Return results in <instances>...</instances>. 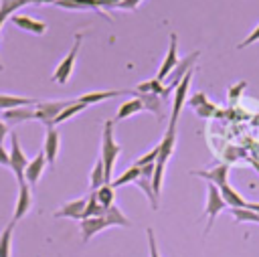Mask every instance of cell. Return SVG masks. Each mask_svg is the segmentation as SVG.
Instances as JSON below:
<instances>
[{
	"mask_svg": "<svg viewBox=\"0 0 259 257\" xmlns=\"http://www.w3.org/2000/svg\"><path fill=\"white\" fill-rule=\"evenodd\" d=\"M26 4H28V0H0V28L18 8H22Z\"/></svg>",
	"mask_w": 259,
	"mask_h": 257,
	"instance_id": "cell-22",
	"label": "cell"
},
{
	"mask_svg": "<svg viewBox=\"0 0 259 257\" xmlns=\"http://www.w3.org/2000/svg\"><path fill=\"white\" fill-rule=\"evenodd\" d=\"M103 217H105V221L109 223V227H113V225H115V227H130V225H132V223H130V219H127V217H125V215H123L115 204L107 206Z\"/></svg>",
	"mask_w": 259,
	"mask_h": 257,
	"instance_id": "cell-23",
	"label": "cell"
},
{
	"mask_svg": "<svg viewBox=\"0 0 259 257\" xmlns=\"http://www.w3.org/2000/svg\"><path fill=\"white\" fill-rule=\"evenodd\" d=\"M117 95H136V91H125V89H111V91H91V93H85V95H79L77 99L85 105H91V103H99V101H105V99H111V97H117Z\"/></svg>",
	"mask_w": 259,
	"mask_h": 257,
	"instance_id": "cell-16",
	"label": "cell"
},
{
	"mask_svg": "<svg viewBox=\"0 0 259 257\" xmlns=\"http://www.w3.org/2000/svg\"><path fill=\"white\" fill-rule=\"evenodd\" d=\"M140 2H142V0H121L115 8H121V10H134V8H138Z\"/></svg>",
	"mask_w": 259,
	"mask_h": 257,
	"instance_id": "cell-38",
	"label": "cell"
},
{
	"mask_svg": "<svg viewBox=\"0 0 259 257\" xmlns=\"http://www.w3.org/2000/svg\"><path fill=\"white\" fill-rule=\"evenodd\" d=\"M8 134H10V127H8V123L0 119V144L4 142V138H6Z\"/></svg>",
	"mask_w": 259,
	"mask_h": 257,
	"instance_id": "cell-41",
	"label": "cell"
},
{
	"mask_svg": "<svg viewBox=\"0 0 259 257\" xmlns=\"http://www.w3.org/2000/svg\"><path fill=\"white\" fill-rule=\"evenodd\" d=\"M206 101H208V99H206V95L200 91V93H194V95L188 99V105H190L192 109H196V107H200V105H202V103H206Z\"/></svg>",
	"mask_w": 259,
	"mask_h": 257,
	"instance_id": "cell-36",
	"label": "cell"
},
{
	"mask_svg": "<svg viewBox=\"0 0 259 257\" xmlns=\"http://www.w3.org/2000/svg\"><path fill=\"white\" fill-rule=\"evenodd\" d=\"M233 217L237 223H259V215L247 206H241V208H231Z\"/></svg>",
	"mask_w": 259,
	"mask_h": 257,
	"instance_id": "cell-30",
	"label": "cell"
},
{
	"mask_svg": "<svg viewBox=\"0 0 259 257\" xmlns=\"http://www.w3.org/2000/svg\"><path fill=\"white\" fill-rule=\"evenodd\" d=\"M146 237H148V251H150V257H160L158 245H156V235H154V229H152V227L146 229Z\"/></svg>",
	"mask_w": 259,
	"mask_h": 257,
	"instance_id": "cell-33",
	"label": "cell"
},
{
	"mask_svg": "<svg viewBox=\"0 0 259 257\" xmlns=\"http://www.w3.org/2000/svg\"><path fill=\"white\" fill-rule=\"evenodd\" d=\"M85 204H87V198H75L71 202H65L57 212L55 217L57 219H75V221H81L83 219V212H85Z\"/></svg>",
	"mask_w": 259,
	"mask_h": 257,
	"instance_id": "cell-14",
	"label": "cell"
},
{
	"mask_svg": "<svg viewBox=\"0 0 259 257\" xmlns=\"http://www.w3.org/2000/svg\"><path fill=\"white\" fill-rule=\"evenodd\" d=\"M28 4H55V0H28Z\"/></svg>",
	"mask_w": 259,
	"mask_h": 257,
	"instance_id": "cell-42",
	"label": "cell"
},
{
	"mask_svg": "<svg viewBox=\"0 0 259 257\" xmlns=\"http://www.w3.org/2000/svg\"><path fill=\"white\" fill-rule=\"evenodd\" d=\"M95 2H97L99 8H115L121 0H95Z\"/></svg>",
	"mask_w": 259,
	"mask_h": 257,
	"instance_id": "cell-40",
	"label": "cell"
},
{
	"mask_svg": "<svg viewBox=\"0 0 259 257\" xmlns=\"http://www.w3.org/2000/svg\"><path fill=\"white\" fill-rule=\"evenodd\" d=\"M36 103H38V101H36V99H30V97L0 93V111L14 109V107H28V105H36Z\"/></svg>",
	"mask_w": 259,
	"mask_h": 257,
	"instance_id": "cell-19",
	"label": "cell"
},
{
	"mask_svg": "<svg viewBox=\"0 0 259 257\" xmlns=\"http://www.w3.org/2000/svg\"><path fill=\"white\" fill-rule=\"evenodd\" d=\"M247 208H251V210H255L259 215V202H247Z\"/></svg>",
	"mask_w": 259,
	"mask_h": 257,
	"instance_id": "cell-43",
	"label": "cell"
},
{
	"mask_svg": "<svg viewBox=\"0 0 259 257\" xmlns=\"http://www.w3.org/2000/svg\"><path fill=\"white\" fill-rule=\"evenodd\" d=\"M45 166H47V158H45V152L40 150L32 160H28V166L24 170V182L28 186H34L40 180V174H42Z\"/></svg>",
	"mask_w": 259,
	"mask_h": 257,
	"instance_id": "cell-11",
	"label": "cell"
},
{
	"mask_svg": "<svg viewBox=\"0 0 259 257\" xmlns=\"http://www.w3.org/2000/svg\"><path fill=\"white\" fill-rule=\"evenodd\" d=\"M251 162H253V166L259 170V158H255V160H251Z\"/></svg>",
	"mask_w": 259,
	"mask_h": 257,
	"instance_id": "cell-44",
	"label": "cell"
},
{
	"mask_svg": "<svg viewBox=\"0 0 259 257\" xmlns=\"http://www.w3.org/2000/svg\"><path fill=\"white\" fill-rule=\"evenodd\" d=\"M176 65H178V36H176V32H172V34H170L168 53H166V57H164V63H162V67H160V71H158L156 79L164 83Z\"/></svg>",
	"mask_w": 259,
	"mask_h": 257,
	"instance_id": "cell-8",
	"label": "cell"
},
{
	"mask_svg": "<svg viewBox=\"0 0 259 257\" xmlns=\"http://www.w3.org/2000/svg\"><path fill=\"white\" fill-rule=\"evenodd\" d=\"M119 152L121 148L119 144H115V138H113V119H107L103 123V134H101V162L105 170V184H111V174H113V166Z\"/></svg>",
	"mask_w": 259,
	"mask_h": 257,
	"instance_id": "cell-1",
	"label": "cell"
},
{
	"mask_svg": "<svg viewBox=\"0 0 259 257\" xmlns=\"http://www.w3.org/2000/svg\"><path fill=\"white\" fill-rule=\"evenodd\" d=\"M194 111H196V113H198L200 117H210V115H212V113L217 111V107H214L212 103H208V101H206V103H202L200 107H196Z\"/></svg>",
	"mask_w": 259,
	"mask_h": 257,
	"instance_id": "cell-35",
	"label": "cell"
},
{
	"mask_svg": "<svg viewBox=\"0 0 259 257\" xmlns=\"http://www.w3.org/2000/svg\"><path fill=\"white\" fill-rule=\"evenodd\" d=\"M8 154H10V170L14 172L18 184H22L24 182V170L28 166V158H26L24 150L20 148V140L14 132L10 134V152Z\"/></svg>",
	"mask_w": 259,
	"mask_h": 257,
	"instance_id": "cell-4",
	"label": "cell"
},
{
	"mask_svg": "<svg viewBox=\"0 0 259 257\" xmlns=\"http://www.w3.org/2000/svg\"><path fill=\"white\" fill-rule=\"evenodd\" d=\"M257 40H259V24L255 26V30H253L245 40L239 42V49H245V47H249V45H253V42H257Z\"/></svg>",
	"mask_w": 259,
	"mask_h": 257,
	"instance_id": "cell-37",
	"label": "cell"
},
{
	"mask_svg": "<svg viewBox=\"0 0 259 257\" xmlns=\"http://www.w3.org/2000/svg\"><path fill=\"white\" fill-rule=\"evenodd\" d=\"M192 176H200V178L208 180L214 186H223V184H227L229 164H219V166H214L210 170H196V172H192Z\"/></svg>",
	"mask_w": 259,
	"mask_h": 257,
	"instance_id": "cell-13",
	"label": "cell"
},
{
	"mask_svg": "<svg viewBox=\"0 0 259 257\" xmlns=\"http://www.w3.org/2000/svg\"><path fill=\"white\" fill-rule=\"evenodd\" d=\"M140 111H144V105H142V101L138 97H134V99H130V101H125V103L119 105V109H117V113L113 117V123L115 121H121V119H125L130 115H136Z\"/></svg>",
	"mask_w": 259,
	"mask_h": 257,
	"instance_id": "cell-21",
	"label": "cell"
},
{
	"mask_svg": "<svg viewBox=\"0 0 259 257\" xmlns=\"http://www.w3.org/2000/svg\"><path fill=\"white\" fill-rule=\"evenodd\" d=\"M14 221L8 223V227L0 233V257H10L12 253V233H14Z\"/></svg>",
	"mask_w": 259,
	"mask_h": 257,
	"instance_id": "cell-24",
	"label": "cell"
},
{
	"mask_svg": "<svg viewBox=\"0 0 259 257\" xmlns=\"http://www.w3.org/2000/svg\"><path fill=\"white\" fill-rule=\"evenodd\" d=\"M219 190H221V196H223V200L227 202V206H231V208H241V206H247V200L227 182V184H223V186H219Z\"/></svg>",
	"mask_w": 259,
	"mask_h": 257,
	"instance_id": "cell-20",
	"label": "cell"
},
{
	"mask_svg": "<svg viewBox=\"0 0 259 257\" xmlns=\"http://www.w3.org/2000/svg\"><path fill=\"white\" fill-rule=\"evenodd\" d=\"M0 113H2V121H6L8 125L34 119V109H30V107H14V109H6Z\"/></svg>",
	"mask_w": 259,
	"mask_h": 257,
	"instance_id": "cell-18",
	"label": "cell"
},
{
	"mask_svg": "<svg viewBox=\"0 0 259 257\" xmlns=\"http://www.w3.org/2000/svg\"><path fill=\"white\" fill-rule=\"evenodd\" d=\"M245 87H247V81H239L237 85L229 87V97H231V99H239V97H241V93L245 91Z\"/></svg>",
	"mask_w": 259,
	"mask_h": 257,
	"instance_id": "cell-34",
	"label": "cell"
},
{
	"mask_svg": "<svg viewBox=\"0 0 259 257\" xmlns=\"http://www.w3.org/2000/svg\"><path fill=\"white\" fill-rule=\"evenodd\" d=\"M10 20H12L18 28H22V30H26V32H32V34H45V30H47V24H45V22L34 20V18H30V16L12 14Z\"/></svg>",
	"mask_w": 259,
	"mask_h": 257,
	"instance_id": "cell-17",
	"label": "cell"
},
{
	"mask_svg": "<svg viewBox=\"0 0 259 257\" xmlns=\"http://www.w3.org/2000/svg\"><path fill=\"white\" fill-rule=\"evenodd\" d=\"M85 107H87L85 103H81L79 99H75V101H73V103H71L69 107H65V109H63V111H61V113H59V115L55 117V121H53V125H57V123H63V121H67L69 117H73V115H77V113H79V111H83Z\"/></svg>",
	"mask_w": 259,
	"mask_h": 257,
	"instance_id": "cell-26",
	"label": "cell"
},
{
	"mask_svg": "<svg viewBox=\"0 0 259 257\" xmlns=\"http://www.w3.org/2000/svg\"><path fill=\"white\" fill-rule=\"evenodd\" d=\"M162 89H164V85H162V81H158L156 77L150 79V81H144V83H140V85L136 87L138 93H156V95H160Z\"/></svg>",
	"mask_w": 259,
	"mask_h": 257,
	"instance_id": "cell-31",
	"label": "cell"
},
{
	"mask_svg": "<svg viewBox=\"0 0 259 257\" xmlns=\"http://www.w3.org/2000/svg\"><path fill=\"white\" fill-rule=\"evenodd\" d=\"M158 154H160V144H158V146H154V148H152L150 152H146L144 156H140V158L136 160V166H138V168H142V166H146V164H156Z\"/></svg>",
	"mask_w": 259,
	"mask_h": 257,
	"instance_id": "cell-32",
	"label": "cell"
},
{
	"mask_svg": "<svg viewBox=\"0 0 259 257\" xmlns=\"http://www.w3.org/2000/svg\"><path fill=\"white\" fill-rule=\"evenodd\" d=\"M223 208H227V202L223 200L219 186H214V184L208 182V188H206V206H204V212H202V217H206V229H204V233L210 231V227H212L217 215H219Z\"/></svg>",
	"mask_w": 259,
	"mask_h": 257,
	"instance_id": "cell-5",
	"label": "cell"
},
{
	"mask_svg": "<svg viewBox=\"0 0 259 257\" xmlns=\"http://www.w3.org/2000/svg\"><path fill=\"white\" fill-rule=\"evenodd\" d=\"M0 71H2V63H0Z\"/></svg>",
	"mask_w": 259,
	"mask_h": 257,
	"instance_id": "cell-45",
	"label": "cell"
},
{
	"mask_svg": "<svg viewBox=\"0 0 259 257\" xmlns=\"http://www.w3.org/2000/svg\"><path fill=\"white\" fill-rule=\"evenodd\" d=\"M103 215H105V206H101V204H99L95 190H91V192H89V196H87V204H85L83 219H89V217H103Z\"/></svg>",
	"mask_w": 259,
	"mask_h": 257,
	"instance_id": "cell-25",
	"label": "cell"
},
{
	"mask_svg": "<svg viewBox=\"0 0 259 257\" xmlns=\"http://www.w3.org/2000/svg\"><path fill=\"white\" fill-rule=\"evenodd\" d=\"M95 194H97V200H99V204L101 206H111V204H115V192H113V186L111 184H103V186H99L97 190H95Z\"/></svg>",
	"mask_w": 259,
	"mask_h": 257,
	"instance_id": "cell-29",
	"label": "cell"
},
{
	"mask_svg": "<svg viewBox=\"0 0 259 257\" xmlns=\"http://www.w3.org/2000/svg\"><path fill=\"white\" fill-rule=\"evenodd\" d=\"M140 172H142V170L134 164V166H130L121 176H117L115 180H111V186H113V188H119V186H125L127 182H136V180L140 178Z\"/></svg>",
	"mask_w": 259,
	"mask_h": 257,
	"instance_id": "cell-27",
	"label": "cell"
},
{
	"mask_svg": "<svg viewBox=\"0 0 259 257\" xmlns=\"http://www.w3.org/2000/svg\"><path fill=\"white\" fill-rule=\"evenodd\" d=\"M198 55H200V51H194V53H190L188 57H184L182 61H178V65L172 69V73L168 75V79L166 81H170L164 89H162V93H160V97L162 99H168L170 97V93L174 95V91H176V87L180 85V81H182V77L192 69V65L196 63V59H198Z\"/></svg>",
	"mask_w": 259,
	"mask_h": 257,
	"instance_id": "cell-2",
	"label": "cell"
},
{
	"mask_svg": "<svg viewBox=\"0 0 259 257\" xmlns=\"http://www.w3.org/2000/svg\"><path fill=\"white\" fill-rule=\"evenodd\" d=\"M79 223H81L79 229H81V241L83 243H89L91 237H95L97 233H101L109 227L105 217H89V219H81Z\"/></svg>",
	"mask_w": 259,
	"mask_h": 257,
	"instance_id": "cell-9",
	"label": "cell"
},
{
	"mask_svg": "<svg viewBox=\"0 0 259 257\" xmlns=\"http://www.w3.org/2000/svg\"><path fill=\"white\" fill-rule=\"evenodd\" d=\"M190 79H192V69L182 77L180 85L176 87L174 91V105H172V111H170V119H168V125H176L178 123V115L186 103V95H188V85H190Z\"/></svg>",
	"mask_w": 259,
	"mask_h": 257,
	"instance_id": "cell-7",
	"label": "cell"
},
{
	"mask_svg": "<svg viewBox=\"0 0 259 257\" xmlns=\"http://www.w3.org/2000/svg\"><path fill=\"white\" fill-rule=\"evenodd\" d=\"M0 166L10 168V154L4 150V146H2V144H0Z\"/></svg>",
	"mask_w": 259,
	"mask_h": 257,
	"instance_id": "cell-39",
	"label": "cell"
},
{
	"mask_svg": "<svg viewBox=\"0 0 259 257\" xmlns=\"http://www.w3.org/2000/svg\"><path fill=\"white\" fill-rule=\"evenodd\" d=\"M32 206V194H30V186L26 182L18 184V198H16V206H14V217L12 221L18 223L20 219H24V215L30 210Z\"/></svg>",
	"mask_w": 259,
	"mask_h": 257,
	"instance_id": "cell-10",
	"label": "cell"
},
{
	"mask_svg": "<svg viewBox=\"0 0 259 257\" xmlns=\"http://www.w3.org/2000/svg\"><path fill=\"white\" fill-rule=\"evenodd\" d=\"M81 40H83V34L77 32L71 51H69L67 57L57 65V69H55V73H53V77H51L55 83L65 85V83L69 81V77H71V73H73V67H75V61H77V53H79V49H81Z\"/></svg>",
	"mask_w": 259,
	"mask_h": 257,
	"instance_id": "cell-3",
	"label": "cell"
},
{
	"mask_svg": "<svg viewBox=\"0 0 259 257\" xmlns=\"http://www.w3.org/2000/svg\"><path fill=\"white\" fill-rule=\"evenodd\" d=\"M89 184H91V190H97L99 186L105 184V170H103V162H101V158L95 162V166H93V170H91Z\"/></svg>",
	"mask_w": 259,
	"mask_h": 257,
	"instance_id": "cell-28",
	"label": "cell"
},
{
	"mask_svg": "<svg viewBox=\"0 0 259 257\" xmlns=\"http://www.w3.org/2000/svg\"><path fill=\"white\" fill-rule=\"evenodd\" d=\"M59 144H61V136H59V132L55 130V125L47 127L42 152H45V158H47V164H49V166H53V164H55V160H57V154H59Z\"/></svg>",
	"mask_w": 259,
	"mask_h": 257,
	"instance_id": "cell-12",
	"label": "cell"
},
{
	"mask_svg": "<svg viewBox=\"0 0 259 257\" xmlns=\"http://www.w3.org/2000/svg\"><path fill=\"white\" fill-rule=\"evenodd\" d=\"M136 97L142 101L146 111H152L160 121L164 119V99L160 95H156V93H138L136 91Z\"/></svg>",
	"mask_w": 259,
	"mask_h": 257,
	"instance_id": "cell-15",
	"label": "cell"
},
{
	"mask_svg": "<svg viewBox=\"0 0 259 257\" xmlns=\"http://www.w3.org/2000/svg\"><path fill=\"white\" fill-rule=\"evenodd\" d=\"M73 101H75V99H65V101H38V103L34 105V119H40L47 127H51L53 121H55V117H57L65 107H69Z\"/></svg>",
	"mask_w": 259,
	"mask_h": 257,
	"instance_id": "cell-6",
	"label": "cell"
}]
</instances>
